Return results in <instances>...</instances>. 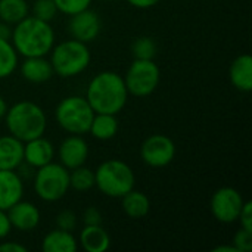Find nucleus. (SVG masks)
Returning a JSON list of instances; mask_svg holds the SVG:
<instances>
[{"label":"nucleus","instance_id":"1","mask_svg":"<svg viewBox=\"0 0 252 252\" xmlns=\"http://www.w3.org/2000/svg\"><path fill=\"white\" fill-rule=\"evenodd\" d=\"M94 114L118 115L128 100L123 75L114 71L97 72L89 83L84 96Z\"/></svg>","mask_w":252,"mask_h":252},{"label":"nucleus","instance_id":"2","mask_svg":"<svg viewBox=\"0 0 252 252\" xmlns=\"http://www.w3.org/2000/svg\"><path fill=\"white\" fill-rule=\"evenodd\" d=\"M10 41L24 58L47 56L55 46V31L50 22L28 15L13 25Z\"/></svg>","mask_w":252,"mask_h":252},{"label":"nucleus","instance_id":"3","mask_svg":"<svg viewBox=\"0 0 252 252\" xmlns=\"http://www.w3.org/2000/svg\"><path fill=\"white\" fill-rule=\"evenodd\" d=\"M3 118L9 134L21 142L43 136L47 128V115L44 109L31 100H19L13 103L7 108Z\"/></svg>","mask_w":252,"mask_h":252},{"label":"nucleus","instance_id":"4","mask_svg":"<svg viewBox=\"0 0 252 252\" xmlns=\"http://www.w3.org/2000/svg\"><path fill=\"white\" fill-rule=\"evenodd\" d=\"M49 61L56 75L61 78H72L89 68L92 53L86 43L69 38L53 46Z\"/></svg>","mask_w":252,"mask_h":252},{"label":"nucleus","instance_id":"5","mask_svg":"<svg viewBox=\"0 0 252 252\" xmlns=\"http://www.w3.org/2000/svg\"><path fill=\"white\" fill-rule=\"evenodd\" d=\"M136 176L131 167L121 159L103 161L94 170V186L109 198H123L134 189Z\"/></svg>","mask_w":252,"mask_h":252},{"label":"nucleus","instance_id":"6","mask_svg":"<svg viewBox=\"0 0 252 252\" xmlns=\"http://www.w3.org/2000/svg\"><path fill=\"white\" fill-rule=\"evenodd\" d=\"M94 117V111L83 96H66L63 97L56 109L55 120L58 126L68 134H86Z\"/></svg>","mask_w":252,"mask_h":252},{"label":"nucleus","instance_id":"7","mask_svg":"<svg viewBox=\"0 0 252 252\" xmlns=\"http://www.w3.org/2000/svg\"><path fill=\"white\" fill-rule=\"evenodd\" d=\"M69 170L59 162H49L35 170L34 192L44 202H56L69 190Z\"/></svg>","mask_w":252,"mask_h":252},{"label":"nucleus","instance_id":"8","mask_svg":"<svg viewBox=\"0 0 252 252\" xmlns=\"http://www.w3.org/2000/svg\"><path fill=\"white\" fill-rule=\"evenodd\" d=\"M123 78L128 94L146 97L157 90L161 80V71L154 59H134Z\"/></svg>","mask_w":252,"mask_h":252},{"label":"nucleus","instance_id":"9","mask_svg":"<svg viewBox=\"0 0 252 252\" xmlns=\"http://www.w3.org/2000/svg\"><path fill=\"white\" fill-rule=\"evenodd\" d=\"M244 196L239 190L230 186L217 189L210 201V208L213 217L224 224L238 221L239 213L244 207Z\"/></svg>","mask_w":252,"mask_h":252},{"label":"nucleus","instance_id":"10","mask_svg":"<svg viewBox=\"0 0 252 252\" xmlns=\"http://www.w3.org/2000/svg\"><path fill=\"white\" fill-rule=\"evenodd\" d=\"M176 157V145L165 134H151L140 146L142 161L152 168H162L173 162Z\"/></svg>","mask_w":252,"mask_h":252},{"label":"nucleus","instance_id":"11","mask_svg":"<svg viewBox=\"0 0 252 252\" xmlns=\"http://www.w3.org/2000/svg\"><path fill=\"white\" fill-rule=\"evenodd\" d=\"M100 30H102L100 16L90 7L69 16L68 32L71 38H75L78 41L89 44L99 37Z\"/></svg>","mask_w":252,"mask_h":252},{"label":"nucleus","instance_id":"12","mask_svg":"<svg viewBox=\"0 0 252 252\" xmlns=\"http://www.w3.org/2000/svg\"><path fill=\"white\" fill-rule=\"evenodd\" d=\"M59 164L68 170H74L86 164L89 158V145L81 134H69L58 148Z\"/></svg>","mask_w":252,"mask_h":252},{"label":"nucleus","instance_id":"13","mask_svg":"<svg viewBox=\"0 0 252 252\" xmlns=\"http://www.w3.org/2000/svg\"><path fill=\"white\" fill-rule=\"evenodd\" d=\"M6 211L12 229H16L19 232H32L40 224V219H41L40 210L32 202L21 199Z\"/></svg>","mask_w":252,"mask_h":252},{"label":"nucleus","instance_id":"14","mask_svg":"<svg viewBox=\"0 0 252 252\" xmlns=\"http://www.w3.org/2000/svg\"><path fill=\"white\" fill-rule=\"evenodd\" d=\"M24 196V180L16 170H0V210H9Z\"/></svg>","mask_w":252,"mask_h":252},{"label":"nucleus","instance_id":"15","mask_svg":"<svg viewBox=\"0 0 252 252\" xmlns=\"http://www.w3.org/2000/svg\"><path fill=\"white\" fill-rule=\"evenodd\" d=\"M53 157H55V148L49 139L40 136L28 142H24V162L28 167L37 170L52 162Z\"/></svg>","mask_w":252,"mask_h":252},{"label":"nucleus","instance_id":"16","mask_svg":"<svg viewBox=\"0 0 252 252\" xmlns=\"http://www.w3.org/2000/svg\"><path fill=\"white\" fill-rule=\"evenodd\" d=\"M19 71L24 80L32 84H41L52 78L53 68L46 56H30L24 58L22 63L19 65Z\"/></svg>","mask_w":252,"mask_h":252},{"label":"nucleus","instance_id":"17","mask_svg":"<svg viewBox=\"0 0 252 252\" xmlns=\"http://www.w3.org/2000/svg\"><path fill=\"white\" fill-rule=\"evenodd\" d=\"M24 162V142L6 134L0 136V170H18Z\"/></svg>","mask_w":252,"mask_h":252},{"label":"nucleus","instance_id":"18","mask_svg":"<svg viewBox=\"0 0 252 252\" xmlns=\"http://www.w3.org/2000/svg\"><path fill=\"white\" fill-rule=\"evenodd\" d=\"M80 247L87 252H105L111 247V236L102 227L97 226H84L78 236Z\"/></svg>","mask_w":252,"mask_h":252},{"label":"nucleus","instance_id":"19","mask_svg":"<svg viewBox=\"0 0 252 252\" xmlns=\"http://www.w3.org/2000/svg\"><path fill=\"white\" fill-rule=\"evenodd\" d=\"M229 77L232 84L241 92H251L252 90V58L251 55L244 53L239 55L230 65Z\"/></svg>","mask_w":252,"mask_h":252},{"label":"nucleus","instance_id":"20","mask_svg":"<svg viewBox=\"0 0 252 252\" xmlns=\"http://www.w3.org/2000/svg\"><path fill=\"white\" fill-rule=\"evenodd\" d=\"M41 250L44 252H75L78 250V239L72 232L56 227L46 233L41 242Z\"/></svg>","mask_w":252,"mask_h":252},{"label":"nucleus","instance_id":"21","mask_svg":"<svg viewBox=\"0 0 252 252\" xmlns=\"http://www.w3.org/2000/svg\"><path fill=\"white\" fill-rule=\"evenodd\" d=\"M120 130L118 118L114 114H94L92 124L89 127V133L96 140H111L117 136Z\"/></svg>","mask_w":252,"mask_h":252},{"label":"nucleus","instance_id":"22","mask_svg":"<svg viewBox=\"0 0 252 252\" xmlns=\"http://www.w3.org/2000/svg\"><path fill=\"white\" fill-rule=\"evenodd\" d=\"M121 207H123V211L130 219L139 220V219H143L149 214L151 201L143 192L131 189L130 192H127L121 198Z\"/></svg>","mask_w":252,"mask_h":252},{"label":"nucleus","instance_id":"23","mask_svg":"<svg viewBox=\"0 0 252 252\" xmlns=\"http://www.w3.org/2000/svg\"><path fill=\"white\" fill-rule=\"evenodd\" d=\"M30 13L27 0H0V21L15 25Z\"/></svg>","mask_w":252,"mask_h":252},{"label":"nucleus","instance_id":"24","mask_svg":"<svg viewBox=\"0 0 252 252\" xmlns=\"http://www.w3.org/2000/svg\"><path fill=\"white\" fill-rule=\"evenodd\" d=\"M18 58L19 55L15 50L12 41L0 37V80L10 77L16 71L19 65Z\"/></svg>","mask_w":252,"mask_h":252},{"label":"nucleus","instance_id":"25","mask_svg":"<svg viewBox=\"0 0 252 252\" xmlns=\"http://www.w3.org/2000/svg\"><path fill=\"white\" fill-rule=\"evenodd\" d=\"M69 188L77 192H87L94 188V171L81 165L69 170Z\"/></svg>","mask_w":252,"mask_h":252},{"label":"nucleus","instance_id":"26","mask_svg":"<svg viewBox=\"0 0 252 252\" xmlns=\"http://www.w3.org/2000/svg\"><path fill=\"white\" fill-rule=\"evenodd\" d=\"M131 53L134 59H155L157 56V43L152 37L142 35L134 40L131 44Z\"/></svg>","mask_w":252,"mask_h":252},{"label":"nucleus","instance_id":"27","mask_svg":"<svg viewBox=\"0 0 252 252\" xmlns=\"http://www.w3.org/2000/svg\"><path fill=\"white\" fill-rule=\"evenodd\" d=\"M31 12H32V16H35L41 21L50 22L55 19L58 9H56V4L53 0H35L32 3Z\"/></svg>","mask_w":252,"mask_h":252},{"label":"nucleus","instance_id":"28","mask_svg":"<svg viewBox=\"0 0 252 252\" xmlns=\"http://www.w3.org/2000/svg\"><path fill=\"white\" fill-rule=\"evenodd\" d=\"M56 4L58 12L63 13V15H74L77 12H81L87 7H90L92 0H53Z\"/></svg>","mask_w":252,"mask_h":252},{"label":"nucleus","instance_id":"29","mask_svg":"<svg viewBox=\"0 0 252 252\" xmlns=\"http://www.w3.org/2000/svg\"><path fill=\"white\" fill-rule=\"evenodd\" d=\"M56 227L62 229V230H68L72 232L77 226V214L71 210H63L56 216Z\"/></svg>","mask_w":252,"mask_h":252},{"label":"nucleus","instance_id":"30","mask_svg":"<svg viewBox=\"0 0 252 252\" xmlns=\"http://www.w3.org/2000/svg\"><path fill=\"white\" fill-rule=\"evenodd\" d=\"M233 247L238 252H250L252 251V232H248L245 229H239L235 233L233 238Z\"/></svg>","mask_w":252,"mask_h":252},{"label":"nucleus","instance_id":"31","mask_svg":"<svg viewBox=\"0 0 252 252\" xmlns=\"http://www.w3.org/2000/svg\"><path fill=\"white\" fill-rule=\"evenodd\" d=\"M238 220L241 221V227L252 232V202L251 201H245L244 202V207L239 213V217Z\"/></svg>","mask_w":252,"mask_h":252},{"label":"nucleus","instance_id":"32","mask_svg":"<svg viewBox=\"0 0 252 252\" xmlns=\"http://www.w3.org/2000/svg\"><path fill=\"white\" fill-rule=\"evenodd\" d=\"M84 226H97L102 224V213L96 207H89L83 211Z\"/></svg>","mask_w":252,"mask_h":252},{"label":"nucleus","instance_id":"33","mask_svg":"<svg viewBox=\"0 0 252 252\" xmlns=\"http://www.w3.org/2000/svg\"><path fill=\"white\" fill-rule=\"evenodd\" d=\"M12 230V224L6 210H0V241L7 238Z\"/></svg>","mask_w":252,"mask_h":252},{"label":"nucleus","instance_id":"34","mask_svg":"<svg viewBox=\"0 0 252 252\" xmlns=\"http://www.w3.org/2000/svg\"><path fill=\"white\" fill-rule=\"evenodd\" d=\"M0 252H27V248L16 242H3L0 244Z\"/></svg>","mask_w":252,"mask_h":252},{"label":"nucleus","instance_id":"35","mask_svg":"<svg viewBox=\"0 0 252 252\" xmlns=\"http://www.w3.org/2000/svg\"><path fill=\"white\" fill-rule=\"evenodd\" d=\"M133 7L137 9H151L154 6H157L161 0H127Z\"/></svg>","mask_w":252,"mask_h":252},{"label":"nucleus","instance_id":"36","mask_svg":"<svg viewBox=\"0 0 252 252\" xmlns=\"http://www.w3.org/2000/svg\"><path fill=\"white\" fill-rule=\"evenodd\" d=\"M214 252H238V250L233 247V245H220V247H216Z\"/></svg>","mask_w":252,"mask_h":252},{"label":"nucleus","instance_id":"37","mask_svg":"<svg viewBox=\"0 0 252 252\" xmlns=\"http://www.w3.org/2000/svg\"><path fill=\"white\" fill-rule=\"evenodd\" d=\"M7 103H6V100L3 99V96L0 94V120L4 117V114H6V111H7Z\"/></svg>","mask_w":252,"mask_h":252},{"label":"nucleus","instance_id":"38","mask_svg":"<svg viewBox=\"0 0 252 252\" xmlns=\"http://www.w3.org/2000/svg\"><path fill=\"white\" fill-rule=\"evenodd\" d=\"M0 25H1V21H0Z\"/></svg>","mask_w":252,"mask_h":252},{"label":"nucleus","instance_id":"39","mask_svg":"<svg viewBox=\"0 0 252 252\" xmlns=\"http://www.w3.org/2000/svg\"><path fill=\"white\" fill-rule=\"evenodd\" d=\"M105 1H109V0H105Z\"/></svg>","mask_w":252,"mask_h":252}]
</instances>
